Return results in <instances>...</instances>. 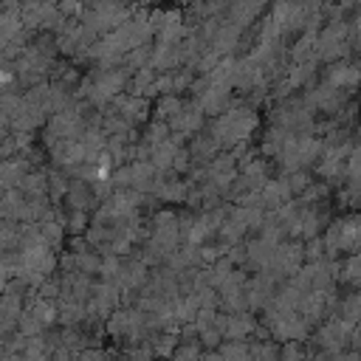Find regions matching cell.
Wrapping results in <instances>:
<instances>
[{
    "label": "cell",
    "mask_w": 361,
    "mask_h": 361,
    "mask_svg": "<svg viewBox=\"0 0 361 361\" xmlns=\"http://www.w3.org/2000/svg\"><path fill=\"white\" fill-rule=\"evenodd\" d=\"M254 127H257L254 110H248V107H228V110H223V116L214 121L212 135H214V141H217L220 147H231V144L248 138V133H251Z\"/></svg>",
    "instance_id": "obj_1"
},
{
    "label": "cell",
    "mask_w": 361,
    "mask_h": 361,
    "mask_svg": "<svg viewBox=\"0 0 361 361\" xmlns=\"http://www.w3.org/2000/svg\"><path fill=\"white\" fill-rule=\"evenodd\" d=\"M324 245L330 251H355L361 245V217L355 214H347V217H338L327 234H324Z\"/></svg>",
    "instance_id": "obj_2"
},
{
    "label": "cell",
    "mask_w": 361,
    "mask_h": 361,
    "mask_svg": "<svg viewBox=\"0 0 361 361\" xmlns=\"http://www.w3.org/2000/svg\"><path fill=\"white\" fill-rule=\"evenodd\" d=\"M124 85V73L121 71H113V68H102L96 71L93 76H87L85 82V96L90 102H107L113 99Z\"/></svg>",
    "instance_id": "obj_3"
},
{
    "label": "cell",
    "mask_w": 361,
    "mask_h": 361,
    "mask_svg": "<svg viewBox=\"0 0 361 361\" xmlns=\"http://www.w3.org/2000/svg\"><path fill=\"white\" fill-rule=\"evenodd\" d=\"M350 338V324L341 319H336V322H330V324H324L322 327V333H319V344L322 347H327V350H338L344 341Z\"/></svg>",
    "instance_id": "obj_4"
},
{
    "label": "cell",
    "mask_w": 361,
    "mask_h": 361,
    "mask_svg": "<svg viewBox=\"0 0 361 361\" xmlns=\"http://www.w3.org/2000/svg\"><path fill=\"white\" fill-rule=\"evenodd\" d=\"M282 361H302V350H299L296 344H288V347L282 350Z\"/></svg>",
    "instance_id": "obj_5"
}]
</instances>
